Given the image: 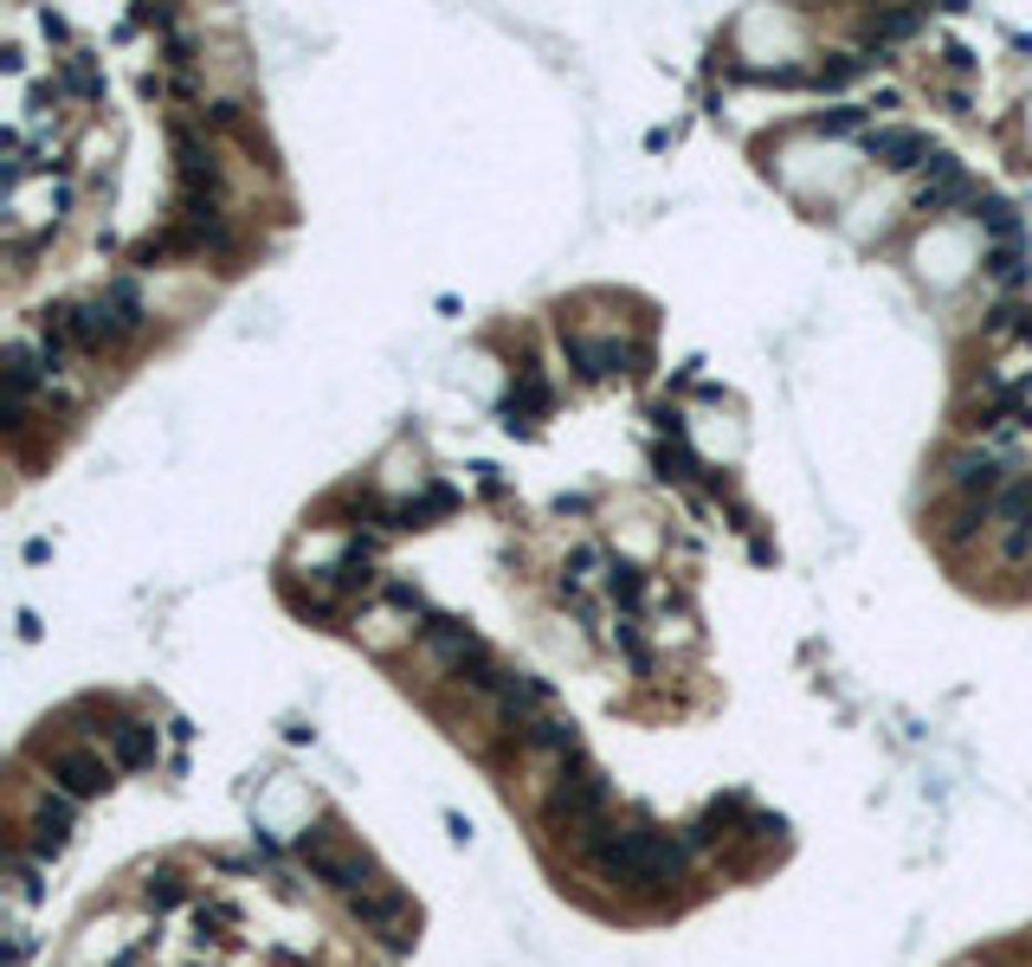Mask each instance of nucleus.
I'll return each mask as SVG.
<instances>
[{
    "label": "nucleus",
    "mask_w": 1032,
    "mask_h": 967,
    "mask_svg": "<svg viewBox=\"0 0 1032 967\" xmlns=\"http://www.w3.org/2000/svg\"><path fill=\"white\" fill-rule=\"evenodd\" d=\"M865 33H871V45H885V39H910V33H922V13H871Z\"/></svg>",
    "instance_id": "nucleus-23"
},
{
    "label": "nucleus",
    "mask_w": 1032,
    "mask_h": 967,
    "mask_svg": "<svg viewBox=\"0 0 1032 967\" xmlns=\"http://www.w3.org/2000/svg\"><path fill=\"white\" fill-rule=\"evenodd\" d=\"M865 149H871V162H885L890 175H910V168H929V162H936L929 129H910V123H885V129H871Z\"/></svg>",
    "instance_id": "nucleus-3"
},
{
    "label": "nucleus",
    "mask_w": 1032,
    "mask_h": 967,
    "mask_svg": "<svg viewBox=\"0 0 1032 967\" xmlns=\"http://www.w3.org/2000/svg\"><path fill=\"white\" fill-rule=\"evenodd\" d=\"M349 909H355V923H362V929L388 935L394 948H406V942H413V909H406L401 891H388V884H369V891L355 896Z\"/></svg>",
    "instance_id": "nucleus-4"
},
{
    "label": "nucleus",
    "mask_w": 1032,
    "mask_h": 967,
    "mask_svg": "<svg viewBox=\"0 0 1032 967\" xmlns=\"http://www.w3.org/2000/svg\"><path fill=\"white\" fill-rule=\"evenodd\" d=\"M607 594L627 606V620L639 613V600H646V581H639V568H632V561H613V568H607Z\"/></svg>",
    "instance_id": "nucleus-22"
},
{
    "label": "nucleus",
    "mask_w": 1032,
    "mask_h": 967,
    "mask_svg": "<svg viewBox=\"0 0 1032 967\" xmlns=\"http://www.w3.org/2000/svg\"><path fill=\"white\" fill-rule=\"evenodd\" d=\"M175 903H187V877L175 871V864L148 871V877H143V909H155V916H168Z\"/></svg>",
    "instance_id": "nucleus-15"
},
{
    "label": "nucleus",
    "mask_w": 1032,
    "mask_h": 967,
    "mask_svg": "<svg viewBox=\"0 0 1032 967\" xmlns=\"http://www.w3.org/2000/svg\"><path fill=\"white\" fill-rule=\"evenodd\" d=\"M652 465H659V478H671V484H691L703 471L698 458H691V446H684V439H671V446H652Z\"/></svg>",
    "instance_id": "nucleus-20"
},
{
    "label": "nucleus",
    "mask_w": 1032,
    "mask_h": 967,
    "mask_svg": "<svg viewBox=\"0 0 1032 967\" xmlns=\"http://www.w3.org/2000/svg\"><path fill=\"white\" fill-rule=\"evenodd\" d=\"M59 91L78 97V104H97V97H104V77H97L91 59H65V65H59Z\"/></svg>",
    "instance_id": "nucleus-17"
},
{
    "label": "nucleus",
    "mask_w": 1032,
    "mask_h": 967,
    "mask_svg": "<svg viewBox=\"0 0 1032 967\" xmlns=\"http://www.w3.org/2000/svg\"><path fill=\"white\" fill-rule=\"evenodd\" d=\"M549 381H543V374H523V381H516L510 394H504V426H523V433H529V426H536V419H543V413H549Z\"/></svg>",
    "instance_id": "nucleus-8"
},
{
    "label": "nucleus",
    "mask_w": 1032,
    "mask_h": 967,
    "mask_svg": "<svg viewBox=\"0 0 1032 967\" xmlns=\"http://www.w3.org/2000/svg\"><path fill=\"white\" fill-rule=\"evenodd\" d=\"M988 522H994V503H956V517H949V529H942V536H949V549H968Z\"/></svg>",
    "instance_id": "nucleus-19"
},
{
    "label": "nucleus",
    "mask_w": 1032,
    "mask_h": 967,
    "mask_svg": "<svg viewBox=\"0 0 1032 967\" xmlns=\"http://www.w3.org/2000/svg\"><path fill=\"white\" fill-rule=\"evenodd\" d=\"M523 742L543 748V755H575V722H561V716H536V722L523 729Z\"/></svg>",
    "instance_id": "nucleus-18"
},
{
    "label": "nucleus",
    "mask_w": 1032,
    "mask_h": 967,
    "mask_svg": "<svg viewBox=\"0 0 1032 967\" xmlns=\"http://www.w3.org/2000/svg\"><path fill=\"white\" fill-rule=\"evenodd\" d=\"M885 65V52H826L819 65H813V84L819 91H846V84H858L865 72H878Z\"/></svg>",
    "instance_id": "nucleus-9"
},
{
    "label": "nucleus",
    "mask_w": 1032,
    "mask_h": 967,
    "mask_svg": "<svg viewBox=\"0 0 1032 967\" xmlns=\"http://www.w3.org/2000/svg\"><path fill=\"white\" fill-rule=\"evenodd\" d=\"M1007 484H1013L1007 478V458L988 451V446H968V451L949 458V490H956L961 503H994Z\"/></svg>",
    "instance_id": "nucleus-2"
},
{
    "label": "nucleus",
    "mask_w": 1032,
    "mask_h": 967,
    "mask_svg": "<svg viewBox=\"0 0 1032 967\" xmlns=\"http://www.w3.org/2000/svg\"><path fill=\"white\" fill-rule=\"evenodd\" d=\"M388 600L406 606V613H420V588H406V581H388Z\"/></svg>",
    "instance_id": "nucleus-24"
},
{
    "label": "nucleus",
    "mask_w": 1032,
    "mask_h": 967,
    "mask_svg": "<svg viewBox=\"0 0 1032 967\" xmlns=\"http://www.w3.org/2000/svg\"><path fill=\"white\" fill-rule=\"evenodd\" d=\"M974 220H981V232H988L994 246H1020V239H1026L1020 207H1013L1007 194H981V200H974Z\"/></svg>",
    "instance_id": "nucleus-13"
},
{
    "label": "nucleus",
    "mask_w": 1032,
    "mask_h": 967,
    "mask_svg": "<svg viewBox=\"0 0 1032 967\" xmlns=\"http://www.w3.org/2000/svg\"><path fill=\"white\" fill-rule=\"evenodd\" d=\"M65 839H72V800L59 793V800H39L33 813V852L39 857H59L65 852Z\"/></svg>",
    "instance_id": "nucleus-11"
},
{
    "label": "nucleus",
    "mask_w": 1032,
    "mask_h": 967,
    "mask_svg": "<svg viewBox=\"0 0 1032 967\" xmlns=\"http://www.w3.org/2000/svg\"><path fill=\"white\" fill-rule=\"evenodd\" d=\"M981 271H988V284H994V291H1007V298H1013V291H1026V284H1032V252H1026V239H1020V246H994Z\"/></svg>",
    "instance_id": "nucleus-12"
},
{
    "label": "nucleus",
    "mask_w": 1032,
    "mask_h": 967,
    "mask_svg": "<svg viewBox=\"0 0 1032 967\" xmlns=\"http://www.w3.org/2000/svg\"><path fill=\"white\" fill-rule=\"evenodd\" d=\"M988 335H1020V342H1032V303L1020 298H1007L988 310Z\"/></svg>",
    "instance_id": "nucleus-21"
},
{
    "label": "nucleus",
    "mask_w": 1032,
    "mask_h": 967,
    "mask_svg": "<svg viewBox=\"0 0 1032 967\" xmlns=\"http://www.w3.org/2000/svg\"><path fill=\"white\" fill-rule=\"evenodd\" d=\"M561 349H568V362H575V374H581V381H607V374L627 362V349H620V342H594V335H568Z\"/></svg>",
    "instance_id": "nucleus-10"
},
{
    "label": "nucleus",
    "mask_w": 1032,
    "mask_h": 967,
    "mask_svg": "<svg viewBox=\"0 0 1032 967\" xmlns=\"http://www.w3.org/2000/svg\"><path fill=\"white\" fill-rule=\"evenodd\" d=\"M588 857L600 877L613 884H632V891H659L678 877L684 864V845H671L664 832H646V825H600L588 839Z\"/></svg>",
    "instance_id": "nucleus-1"
},
{
    "label": "nucleus",
    "mask_w": 1032,
    "mask_h": 967,
    "mask_svg": "<svg viewBox=\"0 0 1032 967\" xmlns=\"http://www.w3.org/2000/svg\"><path fill=\"white\" fill-rule=\"evenodd\" d=\"M871 123V104H833V111H813L807 129L813 136H858Z\"/></svg>",
    "instance_id": "nucleus-16"
},
{
    "label": "nucleus",
    "mask_w": 1032,
    "mask_h": 967,
    "mask_svg": "<svg viewBox=\"0 0 1032 967\" xmlns=\"http://www.w3.org/2000/svg\"><path fill=\"white\" fill-rule=\"evenodd\" d=\"M104 736H111L116 768H148V761H155V729H148V722H116Z\"/></svg>",
    "instance_id": "nucleus-14"
},
{
    "label": "nucleus",
    "mask_w": 1032,
    "mask_h": 967,
    "mask_svg": "<svg viewBox=\"0 0 1032 967\" xmlns=\"http://www.w3.org/2000/svg\"><path fill=\"white\" fill-rule=\"evenodd\" d=\"M420 645H426V652H433L452 677H472L478 665H491V658H484V645H478V633H472V626H458V620H426Z\"/></svg>",
    "instance_id": "nucleus-5"
},
{
    "label": "nucleus",
    "mask_w": 1032,
    "mask_h": 967,
    "mask_svg": "<svg viewBox=\"0 0 1032 967\" xmlns=\"http://www.w3.org/2000/svg\"><path fill=\"white\" fill-rule=\"evenodd\" d=\"M974 200H981V194L968 181V168H961L956 155H936L929 175H922V194H917L922 214H949V207H974Z\"/></svg>",
    "instance_id": "nucleus-7"
},
{
    "label": "nucleus",
    "mask_w": 1032,
    "mask_h": 967,
    "mask_svg": "<svg viewBox=\"0 0 1032 967\" xmlns=\"http://www.w3.org/2000/svg\"><path fill=\"white\" fill-rule=\"evenodd\" d=\"M52 781L65 800H97L111 787V761L91 755V748H52Z\"/></svg>",
    "instance_id": "nucleus-6"
}]
</instances>
